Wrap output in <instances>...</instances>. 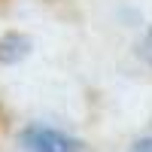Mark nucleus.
<instances>
[{
    "label": "nucleus",
    "instance_id": "f257e3e1",
    "mask_svg": "<svg viewBox=\"0 0 152 152\" xmlns=\"http://www.w3.org/2000/svg\"><path fill=\"white\" fill-rule=\"evenodd\" d=\"M21 143L31 152H82V143L76 137L52 128V125H28L21 131Z\"/></svg>",
    "mask_w": 152,
    "mask_h": 152
},
{
    "label": "nucleus",
    "instance_id": "f03ea898",
    "mask_svg": "<svg viewBox=\"0 0 152 152\" xmlns=\"http://www.w3.org/2000/svg\"><path fill=\"white\" fill-rule=\"evenodd\" d=\"M131 152H152V137H143V140H137L131 146Z\"/></svg>",
    "mask_w": 152,
    "mask_h": 152
},
{
    "label": "nucleus",
    "instance_id": "7ed1b4c3",
    "mask_svg": "<svg viewBox=\"0 0 152 152\" xmlns=\"http://www.w3.org/2000/svg\"><path fill=\"white\" fill-rule=\"evenodd\" d=\"M143 55H146V58L152 61V34L146 37V46H143Z\"/></svg>",
    "mask_w": 152,
    "mask_h": 152
}]
</instances>
